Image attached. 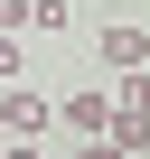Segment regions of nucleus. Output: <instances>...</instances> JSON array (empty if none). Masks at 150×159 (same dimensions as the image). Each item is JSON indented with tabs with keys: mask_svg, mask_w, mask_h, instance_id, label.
Masks as SVG:
<instances>
[{
	"mask_svg": "<svg viewBox=\"0 0 150 159\" xmlns=\"http://www.w3.org/2000/svg\"><path fill=\"white\" fill-rule=\"evenodd\" d=\"M94 56H103L113 75H131V66H150V28H131V19H122V28H103V38H94Z\"/></svg>",
	"mask_w": 150,
	"mask_h": 159,
	"instance_id": "obj_3",
	"label": "nucleus"
},
{
	"mask_svg": "<svg viewBox=\"0 0 150 159\" xmlns=\"http://www.w3.org/2000/svg\"><path fill=\"white\" fill-rule=\"evenodd\" d=\"M75 159H122V150H113V140H75Z\"/></svg>",
	"mask_w": 150,
	"mask_h": 159,
	"instance_id": "obj_7",
	"label": "nucleus"
},
{
	"mask_svg": "<svg viewBox=\"0 0 150 159\" xmlns=\"http://www.w3.org/2000/svg\"><path fill=\"white\" fill-rule=\"evenodd\" d=\"M10 28H28V0H0V38H10Z\"/></svg>",
	"mask_w": 150,
	"mask_h": 159,
	"instance_id": "obj_6",
	"label": "nucleus"
},
{
	"mask_svg": "<svg viewBox=\"0 0 150 159\" xmlns=\"http://www.w3.org/2000/svg\"><path fill=\"white\" fill-rule=\"evenodd\" d=\"M28 75V56H19V38H0V84H19Z\"/></svg>",
	"mask_w": 150,
	"mask_h": 159,
	"instance_id": "obj_5",
	"label": "nucleus"
},
{
	"mask_svg": "<svg viewBox=\"0 0 150 159\" xmlns=\"http://www.w3.org/2000/svg\"><path fill=\"white\" fill-rule=\"evenodd\" d=\"M0 159H47V150H28V140H19V150H0Z\"/></svg>",
	"mask_w": 150,
	"mask_h": 159,
	"instance_id": "obj_8",
	"label": "nucleus"
},
{
	"mask_svg": "<svg viewBox=\"0 0 150 159\" xmlns=\"http://www.w3.org/2000/svg\"><path fill=\"white\" fill-rule=\"evenodd\" d=\"M56 131H66V140H103V131H113V94H94V84H75V94L56 103Z\"/></svg>",
	"mask_w": 150,
	"mask_h": 159,
	"instance_id": "obj_1",
	"label": "nucleus"
},
{
	"mask_svg": "<svg viewBox=\"0 0 150 159\" xmlns=\"http://www.w3.org/2000/svg\"><path fill=\"white\" fill-rule=\"evenodd\" d=\"M0 122H10V140H38V131H56V103L38 84H0Z\"/></svg>",
	"mask_w": 150,
	"mask_h": 159,
	"instance_id": "obj_2",
	"label": "nucleus"
},
{
	"mask_svg": "<svg viewBox=\"0 0 150 159\" xmlns=\"http://www.w3.org/2000/svg\"><path fill=\"white\" fill-rule=\"evenodd\" d=\"M28 28L38 38H66V0H28Z\"/></svg>",
	"mask_w": 150,
	"mask_h": 159,
	"instance_id": "obj_4",
	"label": "nucleus"
}]
</instances>
